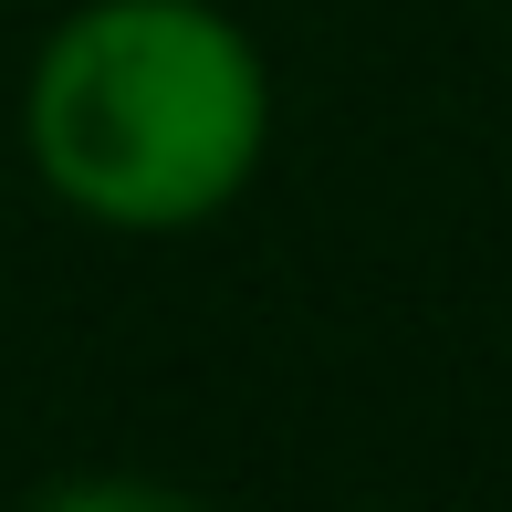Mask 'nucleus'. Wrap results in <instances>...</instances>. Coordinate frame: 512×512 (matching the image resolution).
Masks as SVG:
<instances>
[{
  "instance_id": "nucleus-1",
  "label": "nucleus",
  "mask_w": 512,
  "mask_h": 512,
  "mask_svg": "<svg viewBox=\"0 0 512 512\" xmlns=\"http://www.w3.org/2000/svg\"><path fill=\"white\" fill-rule=\"evenodd\" d=\"M272 53L220 0H74L21 74V168L115 241H178L272 168Z\"/></svg>"
}]
</instances>
